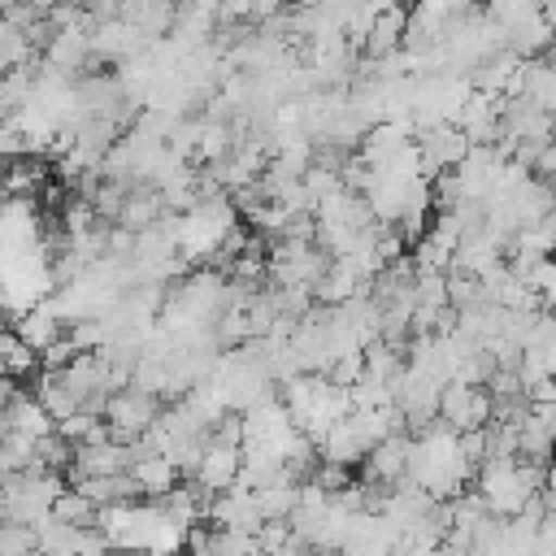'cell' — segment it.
I'll return each mask as SVG.
<instances>
[{
  "instance_id": "3",
  "label": "cell",
  "mask_w": 556,
  "mask_h": 556,
  "mask_svg": "<svg viewBox=\"0 0 556 556\" xmlns=\"http://www.w3.org/2000/svg\"><path fill=\"white\" fill-rule=\"evenodd\" d=\"M408 456H413V439L408 434H391L378 447H369V456L361 465V478H378V482L395 486V482L408 478Z\"/></svg>"
},
{
  "instance_id": "15",
  "label": "cell",
  "mask_w": 556,
  "mask_h": 556,
  "mask_svg": "<svg viewBox=\"0 0 556 556\" xmlns=\"http://www.w3.org/2000/svg\"><path fill=\"white\" fill-rule=\"evenodd\" d=\"M543 491H552V495H556V456L547 460V482H543Z\"/></svg>"
},
{
  "instance_id": "13",
  "label": "cell",
  "mask_w": 556,
  "mask_h": 556,
  "mask_svg": "<svg viewBox=\"0 0 556 556\" xmlns=\"http://www.w3.org/2000/svg\"><path fill=\"white\" fill-rule=\"evenodd\" d=\"M0 556H39V530L22 521H0Z\"/></svg>"
},
{
  "instance_id": "4",
  "label": "cell",
  "mask_w": 556,
  "mask_h": 556,
  "mask_svg": "<svg viewBox=\"0 0 556 556\" xmlns=\"http://www.w3.org/2000/svg\"><path fill=\"white\" fill-rule=\"evenodd\" d=\"M243 473V447H222V443H204V456H200V469H195V482L213 495L230 491Z\"/></svg>"
},
{
  "instance_id": "16",
  "label": "cell",
  "mask_w": 556,
  "mask_h": 556,
  "mask_svg": "<svg viewBox=\"0 0 556 556\" xmlns=\"http://www.w3.org/2000/svg\"><path fill=\"white\" fill-rule=\"evenodd\" d=\"M135 556H165V552H135Z\"/></svg>"
},
{
  "instance_id": "10",
  "label": "cell",
  "mask_w": 556,
  "mask_h": 556,
  "mask_svg": "<svg viewBox=\"0 0 556 556\" xmlns=\"http://www.w3.org/2000/svg\"><path fill=\"white\" fill-rule=\"evenodd\" d=\"M486 304H491V300H486V282H482L478 274L452 265V269H447V308L460 317V313H478V308H486Z\"/></svg>"
},
{
  "instance_id": "5",
  "label": "cell",
  "mask_w": 556,
  "mask_h": 556,
  "mask_svg": "<svg viewBox=\"0 0 556 556\" xmlns=\"http://www.w3.org/2000/svg\"><path fill=\"white\" fill-rule=\"evenodd\" d=\"M317 452H321V460H330V465L361 469V465H365V456H369V443H365V434L356 430V421H352V417H343V421H334V426L321 434Z\"/></svg>"
},
{
  "instance_id": "1",
  "label": "cell",
  "mask_w": 556,
  "mask_h": 556,
  "mask_svg": "<svg viewBox=\"0 0 556 556\" xmlns=\"http://www.w3.org/2000/svg\"><path fill=\"white\" fill-rule=\"evenodd\" d=\"M495 413V400L486 387H469V382H443L439 391V421L456 434L465 430H486Z\"/></svg>"
},
{
  "instance_id": "2",
  "label": "cell",
  "mask_w": 556,
  "mask_h": 556,
  "mask_svg": "<svg viewBox=\"0 0 556 556\" xmlns=\"http://www.w3.org/2000/svg\"><path fill=\"white\" fill-rule=\"evenodd\" d=\"M161 413H165V400H156V395H143V391L126 387V391L109 395L104 421H109V434H113L117 443H135V439H143V434L156 426V417H161Z\"/></svg>"
},
{
  "instance_id": "17",
  "label": "cell",
  "mask_w": 556,
  "mask_h": 556,
  "mask_svg": "<svg viewBox=\"0 0 556 556\" xmlns=\"http://www.w3.org/2000/svg\"><path fill=\"white\" fill-rule=\"evenodd\" d=\"M0 195H4V187H0Z\"/></svg>"
},
{
  "instance_id": "11",
  "label": "cell",
  "mask_w": 556,
  "mask_h": 556,
  "mask_svg": "<svg viewBox=\"0 0 556 556\" xmlns=\"http://www.w3.org/2000/svg\"><path fill=\"white\" fill-rule=\"evenodd\" d=\"M52 517H56V521H65V526H96L100 508H96L78 486H65V491L52 500Z\"/></svg>"
},
{
  "instance_id": "8",
  "label": "cell",
  "mask_w": 556,
  "mask_h": 556,
  "mask_svg": "<svg viewBox=\"0 0 556 556\" xmlns=\"http://www.w3.org/2000/svg\"><path fill=\"white\" fill-rule=\"evenodd\" d=\"M4 426L17 430V434H30V439H43V434L56 430L52 413H48V408L39 404V395H30V391H17V395L9 400V408H4Z\"/></svg>"
},
{
  "instance_id": "7",
  "label": "cell",
  "mask_w": 556,
  "mask_h": 556,
  "mask_svg": "<svg viewBox=\"0 0 556 556\" xmlns=\"http://www.w3.org/2000/svg\"><path fill=\"white\" fill-rule=\"evenodd\" d=\"M130 478H135V486H139V495L143 500H165L178 482H182V469L169 460V456H139V460H130V469H126Z\"/></svg>"
},
{
  "instance_id": "12",
  "label": "cell",
  "mask_w": 556,
  "mask_h": 556,
  "mask_svg": "<svg viewBox=\"0 0 556 556\" xmlns=\"http://www.w3.org/2000/svg\"><path fill=\"white\" fill-rule=\"evenodd\" d=\"M35 456H39V465H43L48 473L70 478V465H74V443H65V439L52 430V434L35 439Z\"/></svg>"
},
{
  "instance_id": "14",
  "label": "cell",
  "mask_w": 556,
  "mask_h": 556,
  "mask_svg": "<svg viewBox=\"0 0 556 556\" xmlns=\"http://www.w3.org/2000/svg\"><path fill=\"white\" fill-rule=\"evenodd\" d=\"M78 356H83V352L74 348V339H70V334H61L52 348H43V352H39V369H48V374H65Z\"/></svg>"
},
{
  "instance_id": "9",
  "label": "cell",
  "mask_w": 556,
  "mask_h": 556,
  "mask_svg": "<svg viewBox=\"0 0 556 556\" xmlns=\"http://www.w3.org/2000/svg\"><path fill=\"white\" fill-rule=\"evenodd\" d=\"M404 35H408V9H404V4H391V9H382V17L374 22V30H369V39H365V52H369V61L400 52V48H404Z\"/></svg>"
},
{
  "instance_id": "6",
  "label": "cell",
  "mask_w": 556,
  "mask_h": 556,
  "mask_svg": "<svg viewBox=\"0 0 556 556\" xmlns=\"http://www.w3.org/2000/svg\"><path fill=\"white\" fill-rule=\"evenodd\" d=\"M13 330H17V339H22L26 348L43 352V348H52V343L65 334V321H61V313H56V304H52V300H39L35 308L17 313Z\"/></svg>"
}]
</instances>
